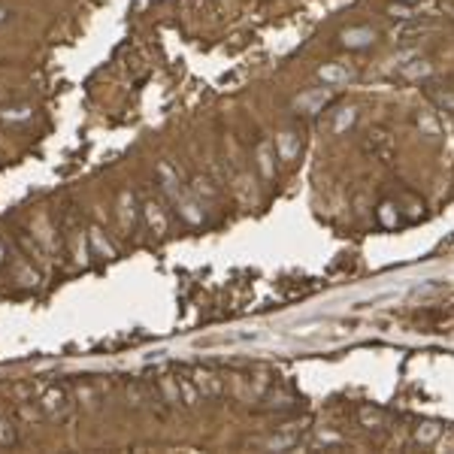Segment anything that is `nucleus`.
I'll return each mask as SVG.
<instances>
[{
	"instance_id": "1",
	"label": "nucleus",
	"mask_w": 454,
	"mask_h": 454,
	"mask_svg": "<svg viewBox=\"0 0 454 454\" xmlns=\"http://www.w3.org/2000/svg\"><path fill=\"white\" fill-rule=\"evenodd\" d=\"M158 185H161V194L170 200L173 216H176L182 225H188V227L203 225V203L191 194V188L182 182L179 170L173 167L170 161L158 164Z\"/></svg>"
},
{
	"instance_id": "2",
	"label": "nucleus",
	"mask_w": 454,
	"mask_h": 454,
	"mask_svg": "<svg viewBox=\"0 0 454 454\" xmlns=\"http://www.w3.org/2000/svg\"><path fill=\"white\" fill-rule=\"evenodd\" d=\"M40 412L55 421V424H70L73 421V412H76V403H73L70 391L61 385H49L43 394H40Z\"/></svg>"
},
{
	"instance_id": "3",
	"label": "nucleus",
	"mask_w": 454,
	"mask_h": 454,
	"mask_svg": "<svg viewBox=\"0 0 454 454\" xmlns=\"http://www.w3.org/2000/svg\"><path fill=\"white\" fill-rule=\"evenodd\" d=\"M139 212H143V221H146V227L152 230V234H158V236H167L170 234V227H173V221H170V212H167V206H164L161 200H146L143 206H139Z\"/></svg>"
},
{
	"instance_id": "4",
	"label": "nucleus",
	"mask_w": 454,
	"mask_h": 454,
	"mask_svg": "<svg viewBox=\"0 0 454 454\" xmlns=\"http://www.w3.org/2000/svg\"><path fill=\"white\" fill-rule=\"evenodd\" d=\"M139 218H143V212H139L137 197H134V191L125 188V191L119 194V225H121V230H125V234H134Z\"/></svg>"
},
{
	"instance_id": "5",
	"label": "nucleus",
	"mask_w": 454,
	"mask_h": 454,
	"mask_svg": "<svg viewBox=\"0 0 454 454\" xmlns=\"http://www.w3.org/2000/svg\"><path fill=\"white\" fill-rule=\"evenodd\" d=\"M88 249H91L94 258H101V261H112L115 258V245L110 243V236L103 234V227H97V225L88 227Z\"/></svg>"
},
{
	"instance_id": "6",
	"label": "nucleus",
	"mask_w": 454,
	"mask_h": 454,
	"mask_svg": "<svg viewBox=\"0 0 454 454\" xmlns=\"http://www.w3.org/2000/svg\"><path fill=\"white\" fill-rule=\"evenodd\" d=\"M30 119H34V110L24 103L3 106V110H0V121H3V125H24V121H30Z\"/></svg>"
},
{
	"instance_id": "7",
	"label": "nucleus",
	"mask_w": 454,
	"mask_h": 454,
	"mask_svg": "<svg viewBox=\"0 0 454 454\" xmlns=\"http://www.w3.org/2000/svg\"><path fill=\"white\" fill-rule=\"evenodd\" d=\"M194 385H197V391H200L206 400L221 397V378H218V376H212V373H197Z\"/></svg>"
},
{
	"instance_id": "8",
	"label": "nucleus",
	"mask_w": 454,
	"mask_h": 454,
	"mask_svg": "<svg viewBox=\"0 0 454 454\" xmlns=\"http://www.w3.org/2000/svg\"><path fill=\"white\" fill-rule=\"evenodd\" d=\"M373 40H376V30H369V28H349L342 34V43L349 49H363L373 43Z\"/></svg>"
},
{
	"instance_id": "9",
	"label": "nucleus",
	"mask_w": 454,
	"mask_h": 454,
	"mask_svg": "<svg viewBox=\"0 0 454 454\" xmlns=\"http://www.w3.org/2000/svg\"><path fill=\"white\" fill-rule=\"evenodd\" d=\"M176 382H179V403H182L185 409H194V406H197V397H200L197 385H194L188 376H176Z\"/></svg>"
},
{
	"instance_id": "10",
	"label": "nucleus",
	"mask_w": 454,
	"mask_h": 454,
	"mask_svg": "<svg viewBox=\"0 0 454 454\" xmlns=\"http://www.w3.org/2000/svg\"><path fill=\"white\" fill-rule=\"evenodd\" d=\"M158 391H161L164 403H170V406H179V382H176V376H161L158 378Z\"/></svg>"
},
{
	"instance_id": "11",
	"label": "nucleus",
	"mask_w": 454,
	"mask_h": 454,
	"mask_svg": "<svg viewBox=\"0 0 454 454\" xmlns=\"http://www.w3.org/2000/svg\"><path fill=\"white\" fill-rule=\"evenodd\" d=\"M15 442H19V430H15V424L10 418H0V445L10 448V445H15Z\"/></svg>"
},
{
	"instance_id": "12",
	"label": "nucleus",
	"mask_w": 454,
	"mask_h": 454,
	"mask_svg": "<svg viewBox=\"0 0 454 454\" xmlns=\"http://www.w3.org/2000/svg\"><path fill=\"white\" fill-rule=\"evenodd\" d=\"M349 76H351V70L340 67V64H327V67L321 70V79H324V82H345Z\"/></svg>"
},
{
	"instance_id": "13",
	"label": "nucleus",
	"mask_w": 454,
	"mask_h": 454,
	"mask_svg": "<svg viewBox=\"0 0 454 454\" xmlns=\"http://www.w3.org/2000/svg\"><path fill=\"white\" fill-rule=\"evenodd\" d=\"M430 97L442 106L445 112H454V91H439V88H430Z\"/></svg>"
},
{
	"instance_id": "14",
	"label": "nucleus",
	"mask_w": 454,
	"mask_h": 454,
	"mask_svg": "<svg viewBox=\"0 0 454 454\" xmlns=\"http://www.w3.org/2000/svg\"><path fill=\"white\" fill-rule=\"evenodd\" d=\"M128 400H134V406H146V387L139 382L128 385Z\"/></svg>"
},
{
	"instance_id": "15",
	"label": "nucleus",
	"mask_w": 454,
	"mask_h": 454,
	"mask_svg": "<svg viewBox=\"0 0 454 454\" xmlns=\"http://www.w3.org/2000/svg\"><path fill=\"white\" fill-rule=\"evenodd\" d=\"M258 161H261V170H263V176H270L272 167H270V152H267V146H261L258 148Z\"/></svg>"
},
{
	"instance_id": "16",
	"label": "nucleus",
	"mask_w": 454,
	"mask_h": 454,
	"mask_svg": "<svg viewBox=\"0 0 454 454\" xmlns=\"http://www.w3.org/2000/svg\"><path fill=\"white\" fill-rule=\"evenodd\" d=\"M279 146H282V155L288 158V155L294 152V139H291V134H282V137H279Z\"/></svg>"
},
{
	"instance_id": "17",
	"label": "nucleus",
	"mask_w": 454,
	"mask_h": 454,
	"mask_svg": "<svg viewBox=\"0 0 454 454\" xmlns=\"http://www.w3.org/2000/svg\"><path fill=\"white\" fill-rule=\"evenodd\" d=\"M10 19H12V12L6 10V6H0V24H3V21H10Z\"/></svg>"
},
{
	"instance_id": "18",
	"label": "nucleus",
	"mask_w": 454,
	"mask_h": 454,
	"mask_svg": "<svg viewBox=\"0 0 454 454\" xmlns=\"http://www.w3.org/2000/svg\"><path fill=\"white\" fill-rule=\"evenodd\" d=\"M6 261V245H3V239H0V263Z\"/></svg>"
}]
</instances>
